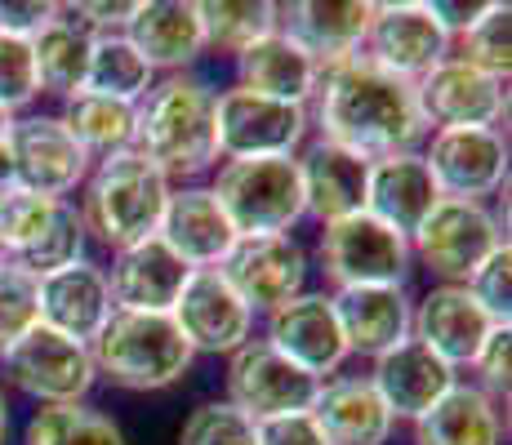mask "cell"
Listing matches in <instances>:
<instances>
[{
	"instance_id": "obj_43",
	"label": "cell",
	"mask_w": 512,
	"mask_h": 445,
	"mask_svg": "<svg viewBox=\"0 0 512 445\" xmlns=\"http://www.w3.org/2000/svg\"><path fill=\"white\" fill-rule=\"evenodd\" d=\"M468 383H477L490 401H499L508 410V388H512V325L495 330L486 339V348L477 352V361L468 365Z\"/></svg>"
},
{
	"instance_id": "obj_27",
	"label": "cell",
	"mask_w": 512,
	"mask_h": 445,
	"mask_svg": "<svg viewBox=\"0 0 512 445\" xmlns=\"http://www.w3.org/2000/svg\"><path fill=\"white\" fill-rule=\"evenodd\" d=\"M334 316H339L348 361L366 356L374 361L392 343L410 339V285H361V290H334Z\"/></svg>"
},
{
	"instance_id": "obj_21",
	"label": "cell",
	"mask_w": 512,
	"mask_h": 445,
	"mask_svg": "<svg viewBox=\"0 0 512 445\" xmlns=\"http://www.w3.org/2000/svg\"><path fill=\"white\" fill-rule=\"evenodd\" d=\"M374 0H290L277 5V32L290 36L317 67L357 58Z\"/></svg>"
},
{
	"instance_id": "obj_17",
	"label": "cell",
	"mask_w": 512,
	"mask_h": 445,
	"mask_svg": "<svg viewBox=\"0 0 512 445\" xmlns=\"http://www.w3.org/2000/svg\"><path fill=\"white\" fill-rule=\"evenodd\" d=\"M259 339L268 348H277L290 365H299L303 374H312V379H334L348 365V343H343L330 290H308L272 316H263Z\"/></svg>"
},
{
	"instance_id": "obj_39",
	"label": "cell",
	"mask_w": 512,
	"mask_h": 445,
	"mask_svg": "<svg viewBox=\"0 0 512 445\" xmlns=\"http://www.w3.org/2000/svg\"><path fill=\"white\" fill-rule=\"evenodd\" d=\"M58 201L36 192H23V187H9L0 196V259H18L27 245L41 236V227L49 223Z\"/></svg>"
},
{
	"instance_id": "obj_34",
	"label": "cell",
	"mask_w": 512,
	"mask_h": 445,
	"mask_svg": "<svg viewBox=\"0 0 512 445\" xmlns=\"http://www.w3.org/2000/svg\"><path fill=\"white\" fill-rule=\"evenodd\" d=\"M196 14H201L205 54L236 58L268 32H277L272 0H196Z\"/></svg>"
},
{
	"instance_id": "obj_25",
	"label": "cell",
	"mask_w": 512,
	"mask_h": 445,
	"mask_svg": "<svg viewBox=\"0 0 512 445\" xmlns=\"http://www.w3.org/2000/svg\"><path fill=\"white\" fill-rule=\"evenodd\" d=\"M125 41L139 49L156 76L196 72L205 54L196 0H139L130 27H125Z\"/></svg>"
},
{
	"instance_id": "obj_36",
	"label": "cell",
	"mask_w": 512,
	"mask_h": 445,
	"mask_svg": "<svg viewBox=\"0 0 512 445\" xmlns=\"http://www.w3.org/2000/svg\"><path fill=\"white\" fill-rule=\"evenodd\" d=\"M85 250H90V236H85V223H81V214H76V201H58L54 214H49V223L41 227V236H36L18 259H5V263L23 267L27 276L41 281V276L58 272V267L81 263Z\"/></svg>"
},
{
	"instance_id": "obj_2",
	"label": "cell",
	"mask_w": 512,
	"mask_h": 445,
	"mask_svg": "<svg viewBox=\"0 0 512 445\" xmlns=\"http://www.w3.org/2000/svg\"><path fill=\"white\" fill-rule=\"evenodd\" d=\"M214 103L219 89L201 72L156 76L134 103V152H143L174 187L205 183L219 165Z\"/></svg>"
},
{
	"instance_id": "obj_9",
	"label": "cell",
	"mask_w": 512,
	"mask_h": 445,
	"mask_svg": "<svg viewBox=\"0 0 512 445\" xmlns=\"http://www.w3.org/2000/svg\"><path fill=\"white\" fill-rule=\"evenodd\" d=\"M223 281L241 294L254 316H272L290 299L312 290V250L299 236H236L219 263Z\"/></svg>"
},
{
	"instance_id": "obj_44",
	"label": "cell",
	"mask_w": 512,
	"mask_h": 445,
	"mask_svg": "<svg viewBox=\"0 0 512 445\" xmlns=\"http://www.w3.org/2000/svg\"><path fill=\"white\" fill-rule=\"evenodd\" d=\"M76 23L90 36H125L139 0H76V5H63Z\"/></svg>"
},
{
	"instance_id": "obj_16",
	"label": "cell",
	"mask_w": 512,
	"mask_h": 445,
	"mask_svg": "<svg viewBox=\"0 0 512 445\" xmlns=\"http://www.w3.org/2000/svg\"><path fill=\"white\" fill-rule=\"evenodd\" d=\"M423 161L446 201H486L508 187L512 147L504 130H437L423 143Z\"/></svg>"
},
{
	"instance_id": "obj_13",
	"label": "cell",
	"mask_w": 512,
	"mask_h": 445,
	"mask_svg": "<svg viewBox=\"0 0 512 445\" xmlns=\"http://www.w3.org/2000/svg\"><path fill=\"white\" fill-rule=\"evenodd\" d=\"M415 103L428 125L437 130H499L508 116V81L481 72L464 58H441L428 76L415 81Z\"/></svg>"
},
{
	"instance_id": "obj_30",
	"label": "cell",
	"mask_w": 512,
	"mask_h": 445,
	"mask_svg": "<svg viewBox=\"0 0 512 445\" xmlns=\"http://www.w3.org/2000/svg\"><path fill=\"white\" fill-rule=\"evenodd\" d=\"M232 72L241 89L250 94H263V98H277V103H299L308 107L312 103V89H317V76L321 67L303 54L290 36L281 32H268L263 41H254L245 54L232 58Z\"/></svg>"
},
{
	"instance_id": "obj_5",
	"label": "cell",
	"mask_w": 512,
	"mask_h": 445,
	"mask_svg": "<svg viewBox=\"0 0 512 445\" xmlns=\"http://www.w3.org/2000/svg\"><path fill=\"white\" fill-rule=\"evenodd\" d=\"M214 201L223 205L236 236H290L303 214V183L294 156H245V161H219L205 178Z\"/></svg>"
},
{
	"instance_id": "obj_12",
	"label": "cell",
	"mask_w": 512,
	"mask_h": 445,
	"mask_svg": "<svg viewBox=\"0 0 512 445\" xmlns=\"http://www.w3.org/2000/svg\"><path fill=\"white\" fill-rule=\"evenodd\" d=\"M317 388H321V379H312L299 365H290L277 348H268L259 334H254L250 343H241V348L228 356V365H223V401L236 405V410L254 423L312 410Z\"/></svg>"
},
{
	"instance_id": "obj_18",
	"label": "cell",
	"mask_w": 512,
	"mask_h": 445,
	"mask_svg": "<svg viewBox=\"0 0 512 445\" xmlns=\"http://www.w3.org/2000/svg\"><path fill=\"white\" fill-rule=\"evenodd\" d=\"M495 330H504V325L490 321L464 285H428L410 303V339H419L459 374H468V365L477 361V352L486 348Z\"/></svg>"
},
{
	"instance_id": "obj_22",
	"label": "cell",
	"mask_w": 512,
	"mask_h": 445,
	"mask_svg": "<svg viewBox=\"0 0 512 445\" xmlns=\"http://www.w3.org/2000/svg\"><path fill=\"white\" fill-rule=\"evenodd\" d=\"M103 272H107V290H112L116 312H170L192 267L161 236H147L139 245L116 250Z\"/></svg>"
},
{
	"instance_id": "obj_28",
	"label": "cell",
	"mask_w": 512,
	"mask_h": 445,
	"mask_svg": "<svg viewBox=\"0 0 512 445\" xmlns=\"http://www.w3.org/2000/svg\"><path fill=\"white\" fill-rule=\"evenodd\" d=\"M308 414L317 419L326 445H392V432H397V419L370 388L366 374L321 379Z\"/></svg>"
},
{
	"instance_id": "obj_29",
	"label": "cell",
	"mask_w": 512,
	"mask_h": 445,
	"mask_svg": "<svg viewBox=\"0 0 512 445\" xmlns=\"http://www.w3.org/2000/svg\"><path fill=\"white\" fill-rule=\"evenodd\" d=\"M508 410L490 401L477 383L459 379L428 414L410 423V445H504Z\"/></svg>"
},
{
	"instance_id": "obj_31",
	"label": "cell",
	"mask_w": 512,
	"mask_h": 445,
	"mask_svg": "<svg viewBox=\"0 0 512 445\" xmlns=\"http://www.w3.org/2000/svg\"><path fill=\"white\" fill-rule=\"evenodd\" d=\"M90 49L94 36L58 5V18L32 36V67H36V89L41 98L67 103L72 94L85 89V72H90Z\"/></svg>"
},
{
	"instance_id": "obj_42",
	"label": "cell",
	"mask_w": 512,
	"mask_h": 445,
	"mask_svg": "<svg viewBox=\"0 0 512 445\" xmlns=\"http://www.w3.org/2000/svg\"><path fill=\"white\" fill-rule=\"evenodd\" d=\"M464 290L495 325H512V245H499L464 281Z\"/></svg>"
},
{
	"instance_id": "obj_41",
	"label": "cell",
	"mask_w": 512,
	"mask_h": 445,
	"mask_svg": "<svg viewBox=\"0 0 512 445\" xmlns=\"http://www.w3.org/2000/svg\"><path fill=\"white\" fill-rule=\"evenodd\" d=\"M41 89H36V67H32V41L0 32V112L23 116L36 107Z\"/></svg>"
},
{
	"instance_id": "obj_48",
	"label": "cell",
	"mask_w": 512,
	"mask_h": 445,
	"mask_svg": "<svg viewBox=\"0 0 512 445\" xmlns=\"http://www.w3.org/2000/svg\"><path fill=\"white\" fill-rule=\"evenodd\" d=\"M9 428H14V419H9V397L0 388V445H9Z\"/></svg>"
},
{
	"instance_id": "obj_7",
	"label": "cell",
	"mask_w": 512,
	"mask_h": 445,
	"mask_svg": "<svg viewBox=\"0 0 512 445\" xmlns=\"http://www.w3.org/2000/svg\"><path fill=\"white\" fill-rule=\"evenodd\" d=\"M499 245H508V232L495 205L441 196L437 210L410 236V259H415V272L423 267L432 276V285H464Z\"/></svg>"
},
{
	"instance_id": "obj_4",
	"label": "cell",
	"mask_w": 512,
	"mask_h": 445,
	"mask_svg": "<svg viewBox=\"0 0 512 445\" xmlns=\"http://www.w3.org/2000/svg\"><path fill=\"white\" fill-rule=\"evenodd\" d=\"M90 361L98 383L147 397V392H170L174 383H183L196 356L170 312H112L94 334Z\"/></svg>"
},
{
	"instance_id": "obj_49",
	"label": "cell",
	"mask_w": 512,
	"mask_h": 445,
	"mask_svg": "<svg viewBox=\"0 0 512 445\" xmlns=\"http://www.w3.org/2000/svg\"><path fill=\"white\" fill-rule=\"evenodd\" d=\"M9 121H14V116H9V112H0V143H5V134H9Z\"/></svg>"
},
{
	"instance_id": "obj_3",
	"label": "cell",
	"mask_w": 512,
	"mask_h": 445,
	"mask_svg": "<svg viewBox=\"0 0 512 445\" xmlns=\"http://www.w3.org/2000/svg\"><path fill=\"white\" fill-rule=\"evenodd\" d=\"M174 183L147 161L143 152H116L107 161L90 165V178L76 192V214L85 223V236L94 245H103L107 254L139 245L147 236H156L170 201Z\"/></svg>"
},
{
	"instance_id": "obj_46",
	"label": "cell",
	"mask_w": 512,
	"mask_h": 445,
	"mask_svg": "<svg viewBox=\"0 0 512 445\" xmlns=\"http://www.w3.org/2000/svg\"><path fill=\"white\" fill-rule=\"evenodd\" d=\"M259 445H326L317 419L308 410L303 414H281V419L259 423Z\"/></svg>"
},
{
	"instance_id": "obj_19",
	"label": "cell",
	"mask_w": 512,
	"mask_h": 445,
	"mask_svg": "<svg viewBox=\"0 0 512 445\" xmlns=\"http://www.w3.org/2000/svg\"><path fill=\"white\" fill-rule=\"evenodd\" d=\"M370 388L379 392V401L388 405V414L397 423H415L419 414H428L432 405L446 397L464 374L450 370L441 356H432L419 339H401L388 352H379L370 361Z\"/></svg>"
},
{
	"instance_id": "obj_1",
	"label": "cell",
	"mask_w": 512,
	"mask_h": 445,
	"mask_svg": "<svg viewBox=\"0 0 512 445\" xmlns=\"http://www.w3.org/2000/svg\"><path fill=\"white\" fill-rule=\"evenodd\" d=\"M308 121L312 138H326L343 152L361 156L366 165L383 161V156L423 152V143H428L415 85L374 67L361 54L321 67L308 103Z\"/></svg>"
},
{
	"instance_id": "obj_37",
	"label": "cell",
	"mask_w": 512,
	"mask_h": 445,
	"mask_svg": "<svg viewBox=\"0 0 512 445\" xmlns=\"http://www.w3.org/2000/svg\"><path fill=\"white\" fill-rule=\"evenodd\" d=\"M450 54L464 58L472 67H481V72L499 76V81H508V72H512V9L504 0H486L477 23L455 36V49H450Z\"/></svg>"
},
{
	"instance_id": "obj_38",
	"label": "cell",
	"mask_w": 512,
	"mask_h": 445,
	"mask_svg": "<svg viewBox=\"0 0 512 445\" xmlns=\"http://www.w3.org/2000/svg\"><path fill=\"white\" fill-rule=\"evenodd\" d=\"M179 445H259V423L245 419L223 397H214L187 410L179 428Z\"/></svg>"
},
{
	"instance_id": "obj_26",
	"label": "cell",
	"mask_w": 512,
	"mask_h": 445,
	"mask_svg": "<svg viewBox=\"0 0 512 445\" xmlns=\"http://www.w3.org/2000/svg\"><path fill=\"white\" fill-rule=\"evenodd\" d=\"M441 192L432 183V170L423 161V152H401V156H383L370 161L366 174V214L379 219L383 227H392L397 236H415L423 219L437 210Z\"/></svg>"
},
{
	"instance_id": "obj_10",
	"label": "cell",
	"mask_w": 512,
	"mask_h": 445,
	"mask_svg": "<svg viewBox=\"0 0 512 445\" xmlns=\"http://www.w3.org/2000/svg\"><path fill=\"white\" fill-rule=\"evenodd\" d=\"M9 161H14V183L23 192L49 196V201H76L81 183L90 178V156L81 152L58 112H23L9 121L5 134Z\"/></svg>"
},
{
	"instance_id": "obj_14",
	"label": "cell",
	"mask_w": 512,
	"mask_h": 445,
	"mask_svg": "<svg viewBox=\"0 0 512 445\" xmlns=\"http://www.w3.org/2000/svg\"><path fill=\"white\" fill-rule=\"evenodd\" d=\"M450 49L455 45H450V36L432 18L428 0H374L370 5V27H366V41H361V58H370L383 72L415 85L441 58H450Z\"/></svg>"
},
{
	"instance_id": "obj_20",
	"label": "cell",
	"mask_w": 512,
	"mask_h": 445,
	"mask_svg": "<svg viewBox=\"0 0 512 445\" xmlns=\"http://www.w3.org/2000/svg\"><path fill=\"white\" fill-rule=\"evenodd\" d=\"M112 290H107V272L103 263L81 259L72 267H58L36 281V316L41 325L58 330L63 339H76L90 348L94 334L107 325L112 316Z\"/></svg>"
},
{
	"instance_id": "obj_8",
	"label": "cell",
	"mask_w": 512,
	"mask_h": 445,
	"mask_svg": "<svg viewBox=\"0 0 512 445\" xmlns=\"http://www.w3.org/2000/svg\"><path fill=\"white\" fill-rule=\"evenodd\" d=\"M0 388H14L18 397H27L41 405H76L90 401V392L98 388V374L90 361V348L76 339H63L58 330L36 321L23 339L0 356Z\"/></svg>"
},
{
	"instance_id": "obj_45",
	"label": "cell",
	"mask_w": 512,
	"mask_h": 445,
	"mask_svg": "<svg viewBox=\"0 0 512 445\" xmlns=\"http://www.w3.org/2000/svg\"><path fill=\"white\" fill-rule=\"evenodd\" d=\"M54 18H58L54 0H0V32L18 36V41H32Z\"/></svg>"
},
{
	"instance_id": "obj_35",
	"label": "cell",
	"mask_w": 512,
	"mask_h": 445,
	"mask_svg": "<svg viewBox=\"0 0 512 445\" xmlns=\"http://www.w3.org/2000/svg\"><path fill=\"white\" fill-rule=\"evenodd\" d=\"M152 81H156V72L143 63V54L125 36H94L90 72H85V89L90 94H103V98L134 107L152 89Z\"/></svg>"
},
{
	"instance_id": "obj_32",
	"label": "cell",
	"mask_w": 512,
	"mask_h": 445,
	"mask_svg": "<svg viewBox=\"0 0 512 445\" xmlns=\"http://www.w3.org/2000/svg\"><path fill=\"white\" fill-rule=\"evenodd\" d=\"M58 121L67 125V134L81 143V152L90 161H107V156L134 147V107L103 98V94H90V89L58 103Z\"/></svg>"
},
{
	"instance_id": "obj_40",
	"label": "cell",
	"mask_w": 512,
	"mask_h": 445,
	"mask_svg": "<svg viewBox=\"0 0 512 445\" xmlns=\"http://www.w3.org/2000/svg\"><path fill=\"white\" fill-rule=\"evenodd\" d=\"M36 321H41L36 316V276L0 259V356L14 348Z\"/></svg>"
},
{
	"instance_id": "obj_24",
	"label": "cell",
	"mask_w": 512,
	"mask_h": 445,
	"mask_svg": "<svg viewBox=\"0 0 512 445\" xmlns=\"http://www.w3.org/2000/svg\"><path fill=\"white\" fill-rule=\"evenodd\" d=\"M156 236H161L187 267H219L236 245V227L228 223L223 205L214 201L210 183L174 187L170 201H165Z\"/></svg>"
},
{
	"instance_id": "obj_47",
	"label": "cell",
	"mask_w": 512,
	"mask_h": 445,
	"mask_svg": "<svg viewBox=\"0 0 512 445\" xmlns=\"http://www.w3.org/2000/svg\"><path fill=\"white\" fill-rule=\"evenodd\" d=\"M9 187H18V183H14V161H9V147L0 143V196H5Z\"/></svg>"
},
{
	"instance_id": "obj_15",
	"label": "cell",
	"mask_w": 512,
	"mask_h": 445,
	"mask_svg": "<svg viewBox=\"0 0 512 445\" xmlns=\"http://www.w3.org/2000/svg\"><path fill=\"white\" fill-rule=\"evenodd\" d=\"M170 321L179 325L192 356H223L228 361L241 343L254 339L259 316L245 308L219 267H192L170 308Z\"/></svg>"
},
{
	"instance_id": "obj_33",
	"label": "cell",
	"mask_w": 512,
	"mask_h": 445,
	"mask_svg": "<svg viewBox=\"0 0 512 445\" xmlns=\"http://www.w3.org/2000/svg\"><path fill=\"white\" fill-rule=\"evenodd\" d=\"M23 445H130L125 428L94 401L41 405L23 423Z\"/></svg>"
},
{
	"instance_id": "obj_23",
	"label": "cell",
	"mask_w": 512,
	"mask_h": 445,
	"mask_svg": "<svg viewBox=\"0 0 512 445\" xmlns=\"http://www.w3.org/2000/svg\"><path fill=\"white\" fill-rule=\"evenodd\" d=\"M294 161H299V183H303V214L317 227L366 210L370 165L361 156L343 152V147L326 143V138H308Z\"/></svg>"
},
{
	"instance_id": "obj_11",
	"label": "cell",
	"mask_w": 512,
	"mask_h": 445,
	"mask_svg": "<svg viewBox=\"0 0 512 445\" xmlns=\"http://www.w3.org/2000/svg\"><path fill=\"white\" fill-rule=\"evenodd\" d=\"M214 134H219V161L299 156V147L312 138V121L308 107L299 103H277V98L228 85L219 89V103H214Z\"/></svg>"
},
{
	"instance_id": "obj_6",
	"label": "cell",
	"mask_w": 512,
	"mask_h": 445,
	"mask_svg": "<svg viewBox=\"0 0 512 445\" xmlns=\"http://www.w3.org/2000/svg\"><path fill=\"white\" fill-rule=\"evenodd\" d=\"M312 272H321L330 294L361 290V285H410L415 259H410L406 236H397L392 227H383L361 210L339 223L317 227Z\"/></svg>"
}]
</instances>
